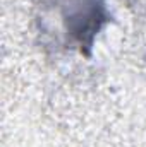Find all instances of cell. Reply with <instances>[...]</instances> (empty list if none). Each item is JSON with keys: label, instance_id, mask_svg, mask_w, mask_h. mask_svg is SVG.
<instances>
[{"label": "cell", "instance_id": "cell-1", "mask_svg": "<svg viewBox=\"0 0 146 147\" xmlns=\"http://www.w3.org/2000/svg\"><path fill=\"white\" fill-rule=\"evenodd\" d=\"M64 22L67 31L77 38L81 45H91L95 33L105 21L100 0H62Z\"/></svg>", "mask_w": 146, "mask_h": 147}]
</instances>
